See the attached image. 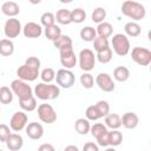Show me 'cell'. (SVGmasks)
<instances>
[{
    "mask_svg": "<svg viewBox=\"0 0 151 151\" xmlns=\"http://www.w3.org/2000/svg\"><path fill=\"white\" fill-rule=\"evenodd\" d=\"M59 55H60V63L66 70H71L76 66L77 64V57L76 53L73 52L72 47H66L63 50H59Z\"/></svg>",
    "mask_w": 151,
    "mask_h": 151,
    "instance_id": "9c48e42d",
    "label": "cell"
},
{
    "mask_svg": "<svg viewBox=\"0 0 151 151\" xmlns=\"http://www.w3.org/2000/svg\"><path fill=\"white\" fill-rule=\"evenodd\" d=\"M19 105L24 111L32 112V111H34L37 109V99H35L34 96H32L29 98H26V99H20L19 100Z\"/></svg>",
    "mask_w": 151,
    "mask_h": 151,
    "instance_id": "484cf974",
    "label": "cell"
},
{
    "mask_svg": "<svg viewBox=\"0 0 151 151\" xmlns=\"http://www.w3.org/2000/svg\"><path fill=\"white\" fill-rule=\"evenodd\" d=\"M0 151H4V150H0Z\"/></svg>",
    "mask_w": 151,
    "mask_h": 151,
    "instance_id": "681fc988",
    "label": "cell"
},
{
    "mask_svg": "<svg viewBox=\"0 0 151 151\" xmlns=\"http://www.w3.org/2000/svg\"><path fill=\"white\" fill-rule=\"evenodd\" d=\"M106 18V11L103 8V7H97L93 9L92 14H91V19L93 22H97V24H100L104 21V19Z\"/></svg>",
    "mask_w": 151,
    "mask_h": 151,
    "instance_id": "836d02e7",
    "label": "cell"
},
{
    "mask_svg": "<svg viewBox=\"0 0 151 151\" xmlns=\"http://www.w3.org/2000/svg\"><path fill=\"white\" fill-rule=\"evenodd\" d=\"M21 29H22L21 24H20L19 19H15V18L7 19L5 22V26H4V33L9 40L12 38H17L20 34Z\"/></svg>",
    "mask_w": 151,
    "mask_h": 151,
    "instance_id": "30bf717a",
    "label": "cell"
},
{
    "mask_svg": "<svg viewBox=\"0 0 151 151\" xmlns=\"http://www.w3.org/2000/svg\"><path fill=\"white\" fill-rule=\"evenodd\" d=\"M22 33L26 38L35 39L42 34V27H41V25H39L34 21H29L22 27Z\"/></svg>",
    "mask_w": 151,
    "mask_h": 151,
    "instance_id": "5bb4252c",
    "label": "cell"
},
{
    "mask_svg": "<svg viewBox=\"0 0 151 151\" xmlns=\"http://www.w3.org/2000/svg\"><path fill=\"white\" fill-rule=\"evenodd\" d=\"M54 18L61 25H70L71 24V11L66 8H60L57 11Z\"/></svg>",
    "mask_w": 151,
    "mask_h": 151,
    "instance_id": "d4e9b609",
    "label": "cell"
},
{
    "mask_svg": "<svg viewBox=\"0 0 151 151\" xmlns=\"http://www.w3.org/2000/svg\"><path fill=\"white\" fill-rule=\"evenodd\" d=\"M64 151H79V149H78L76 145H67V146L64 149Z\"/></svg>",
    "mask_w": 151,
    "mask_h": 151,
    "instance_id": "7dc6e473",
    "label": "cell"
},
{
    "mask_svg": "<svg viewBox=\"0 0 151 151\" xmlns=\"http://www.w3.org/2000/svg\"><path fill=\"white\" fill-rule=\"evenodd\" d=\"M40 22H41V25L45 26V27H48V26L54 25V22H55L54 14H53L52 12H45V13L40 17Z\"/></svg>",
    "mask_w": 151,
    "mask_h": 151,
    "instance_id": "f35d334b",
    "label": "cell"
},
{
    "mask_svg": "<svg viewBox=\"0 0 151 151\" xmlns=\"http://www.w3.org/2000/svg\"><path fill=\"white\" fill-rule=\"evenodd\" d=\"M104 151H116V149H114V147H112V146H111V147H106V149H105V150H104Z\"/></svg>",
    "mask_w": 151,
    "mask_h": 151,
    "instance_id": "c3c4849f",
    "label": "cell"
},
{
    "mask_svg": "<svg viewBox=\"0 0 151 151\" xmlns=\"http://www.w3.org/2000/svg\"><path fill=\"white\" fill-rule=\"evenodd\" d=\"M55 80H57V84L60 87H63V88H71L74 85L76 78H74V74H73V72L71 70L60 68L55 73Z\"/></svg>",
    "mask_w": 151,
    "mask_h": 151,
    "instance_id": "52a82bcc",
    "label": "cell"
},
{
    "mask_svg": "<svg viewBox=\"0 0 151 151\" xmlns=\"http://www.w3.org/2000/svg\"><path fill=\"white\" fill-rule=\"evenodd\" d=\"M34 94L40 100H53L57 99L60 94V88L57 85L39 83L34 87Z\"/></svg>",
    "mask_w": 151,
    "mask_h": 151,
    "instance_id": "7a4b0ae2",
    "label": "cell"
},
{
    "mask_svg": "<svg viewBox=\"0 0 151 151\" xmlns=\"http://www.w3.org/2000/svg\"><path fill=\"white\" fill-rule=\"evenodd\" d=\"M120 120H122V125L125 129H129V130L137 127V125L139 123V118H138V116L134 112H126V113H124L123 117H120Z\"/></svg>",
    "mask_w": 151,
    "mask_h": 151,
    "instance_id": "e0dca14e",
    "label": "cell"
},
{
    "mask_svg": "<svg viewBox=\"0 0 151 151\" xmlns=\"http://www.w3.org/2000/svg\"><path fill=\"white\" fill-rule=\"evenodd\" d=\"M40 78L42 80V83H46V84H51V81H53L55 79V72L53 68L51 67H46L41 71L40 73Z\"/></svg>",
    "mask_w": 151,
    "mask_h": 151,
    "instance_id": "e575fe53",
    "label": "cell"
},
{
    "mask_svg": "<svg viewBox=\"0 0 151 151\" xmlns=\"http://www.w3.org/2000/svg\"><path fill=\"white\" fill-rule=\"evenodd\" d=\"M96 37H97V32H96V29H94L93 27H91V26H85V27H83L81 31H80V38H81L84 41H87V42L93 41Z\"/></svg>",
    "mask_w": 151,
    "mask_h": 151,
    "instance_id": "f1b7e54d",
    "label": "cell"
},
{
    "mask_svg": "<svg viewBox=\"0 0 151 151\" xmlns=\"http://www.w3.org/2000/svg\"><path fill=\"white\" fill-rule=\"evenodd\" d=\"M25 130H26V134L28 136V138L33 140H38L44 136V127L40 123H37V122L28 123Z\"/></svg>",
    "mask_w": 151,
    "mask_h": 151,
    "instance_id": "9a60e30c",
    "label": "cell"
},
{
    "mask_svg": "<svg viewBox=\"0 0 151 151\" xmlns=\"http://www.w3.org/2000/svg\"><path fill=\"white\" fill-rule=\"evenodd\" d=\"M94 64H96L94 52L90 48L81 50L79 53V67L85 72H90L94 68Z\"/></svg>",
    "mask_w": 151,
    "mask_h": 151,
    "instance_id": "277c9868",
    "label": "cell"
},
{
    "mask_svg": "<svg viewBox=\"0 0 151 151\" xmlns=\"http://www.w3.org/2000/svg\"><path fill=\"white\" fill-rule=\"evenodd\" d=\"M27 120H28V117L25 112L22 111H18L15 113H13V116L11 117V120H9V127L15 131V132H19L21 130H24L27 125Z\"/></svg>",
    "mask_w": 151,
    "mask_h": 151,
    "instance_id": "7c38bea8",
    "label": "cell"
},
{
    "mask_svg": "<svg viewBox=\"0 0 151 151\" xmlns=\"http://www.w3.org/2000/svg\"><path fill=\"white\" fill-rule=\"evenodd\" d=\"M93 42V47L97 52H100L105 48L109 47V40L106 38H101V37H96L94 40L92 41Z\"/></svg>",
    "mask_w": 151,
    "mask_h": 151,
    "instance_id": "74e56055",
    "label": "cell"
},
{
    "mask_svg": "<svg viewBox=\"0 0 151 151\" xmlns=\"http://www.w3.org/2000/svg\"><path fill=\"white\" fill-rule=\"evenodd\" d=\"M107 131V129H106V126L104 125V124H101V123H96V124H93L92 126H91V129H90V132H91V134L94 137V138H98L99 136H101L104 132H106Z\"/></svg>",
    "mask_w": 151,
    "mask_h": 151,
    "instance_id": "ab89813d",
    "label": "cell"
},
{
    "mask_svg": "<svg viewBox=\"0 0 151 151\" xmlns=\"http://www.w3.org/2000/svg\"><path fill=\"white\" fill-rule=\"evenodd\" d=\"M38 117L46 124H53L57 120V113L50 104H40L38 106Z\"/></svg>",
    "mask_w": 151,
    "mask_h": 151,
    "instance_id": "ba28073f",
    "label": "cell"
},
{
    "mask_svg": "<svg viewBox=\"0 0 151 151\" xmlns=\"http://www.w3.org/2000/svg\"><path fill=\"white\" fill-rule=\"evenodd\" d=\"M85 116H86V119H87V120H98V119L101 118V117L99 116V113H98V111H97V109H96L94 105H90V106L86 109Z\"/></svg>",
    "mask_w": 151,
    "mask_h": 151,
    "instance_id": "60d3db41",
    "label": "cell"
},
{
    "mask_svg": "<svg viewBox=\"0 0 151 151\" xmlns=\"http://www.w3.org/2000/svg\"><path fill=\"white\" fill-rule=\"evenodd\" d=\"M45 37L48 39V40H52L54 41L59 35H61V28L58 26V25H52V26H48V27H45Z\"/></svg>",
    "mask_w": 151,
    "mask_h": 151,
    "instance_id": "83f0119b",
    "label": "cell"
},
{
    "mask_svg": "<svg viewBox=\"0 0 151 151\" xmlns=\"http://www.w3.org/2000/svg\"><path fill=\"white\" fill-rule=\"evenodd\" d=\"M83 151H99V146L97 144H94L93 142H87V143H85Z\"/></svg>",
    "mask_w": 151,
    "mask_h": 151,
    "instance_id": "f6af8a7d",
    "label": "cell"
},
{
    "mask_svg": "<svg viewBox=\"0 0 151 151\" xmlns=\"http://www.w3.org/2000/svg\"><path fill=\"white\" fill-rule=\"evenodd\" d=\"M111 44H112L113 51L118 55H120V57H124V55H126L130 52V41H129V38L125 34H123V33L114 34L112 37Z\"/></svg>",
    "mask_w": 151,
    "mask_h": 151,
    "instance_id": "3957f363",
    "label": "cell"
},
{
    "mask_svg": "<svg viewBox=\"0 0 151 151\" xmlns=\"http://www.w3.org/2000/svg\"><path fill=\"white\" fill-rule=\"evenodd\" d=\"M14 52V44L9 39H1L0 40V54L4 57H9Z\"/></svg>",
    "mask_w": 151,
    "mask_h": 151,
    "instance_id": "cb8c5ba5",
    "label": "cell"
},
{
    "mask_svg": "<svg viewBox=\"0 0 151 151\" xmlns=\"http://www.w3.org/2000/svg\"><path fill=\"white\" fill-rule=\"evenodd\" d=\"M13 100V92L9 87L7 86H1L0 87V103L1 104H9Z\"/></svg>",
    "mask_w": 151,
    "mask_h": 151,
    "instance_id": "1f68e13d",
    "label": "cell"
},
{
    "mask_svg": "<svg viewBox=\"0 0 151 151\" xmlns=\"http://www.w3.org/2000/svg\"><path fill=\"white\" fill-rule=\"evenodd\" d=\"M85 19H86V12L83 8L78 7V8H74L73 11H71V22L81 24Z\"/></svg>",
    "mask_w": 151,
    "mask_h": 151,
    "instance_id": "4dcf8cb0",
    "label": "cell"
},
{
    "mask_svg": "<svg viewBox=\"0 0 151 151\" xmlns=\"http://www.w3.org/2000/svg\"><path fill=\"white\" fill-rule=\"evenodd\" d=\"M98 37H101V38H109L112 35L113 33V27L110 22H106V21H103L100 24H98V27L96 29Z\"/></svg>",
    "mask_w": 151,
    "mask_h": 151,
    "instance_id": "ffe728a7",
    "label": "cell"
},
{
    "mask_svg": "<svg viewBox=\"0 0 151 151\" xmlns=\"http://www.w3.org/2000/svg\"><path fill=\"white\" fill-rule=\"evenodd\" d=\"M1 12L9 18H14L20 13V7L15 1H5L1 5Z\"/></svg>",
    "mask_w": 151,
    "mask_h": 151,
    "instance_id": "ac0fdd59",
    "label": "cell"
},
{
    "mask_svg": "<svg viewBox=\"0 0 151 151\" xmlns=\"http://www.w3.org/2000/svg\"><path fill=\"white\" fill-rule=\"evenodd\" d=\"M17 76H18V79L22 81H34L40 76V73H39V70L29 67L24 64L19 66V68L17 70Z\"/></svg>",
    "mask_w": 151,
    "mask_h": 151,
    "instance_id": "8fae6325",
    "label": "cell"
},
{
    "mask_svg": "<svg viewBox=\"0 0 151 151\" xmlns=\"http://www.w3.org/2000/svg\"><path fill=\"white\" fill-rule=\"evenodd\" d=\"M11 90L14 94H17V97L20 99H26V98H29L33 96L32 93V88L31 86L26 83V81H22L20 79H14L12 80L11 83Z\"/></svg>",
    "mask_w": 151,
    "mask_h": 151,
    "instance_id": "5b68a950",
    "label": "cell"
},
{
    "mask_svg": "<svg viewBox=\"0 0 151 151\" xmlns=\"http://www.w3.org/2000/svg\"><path fill=\"white\" fill-rule=\"evenodd\" d=\"M11 134V129L6 124H0V142H6L8 136Z\"/></svg>",
    "mask_w": 151,
    "mask_h": 151,
    "instance_id": "b9f144b4",
    "label": "cell"
},
{
    "mask_svg": "<svg viewBox=\"0 0 151 151\" xmlns=\"http://www.w3.org/2000/svg\"><path fill=\"white\" fill-rule=\"evenodd\" d=\"M5 143L9 151H19L24 145V139L19 133H11Z\"/></svg>",
    "mask_w": 151,
    "mask_h": 151,
    "instance_id": "2e32d148",
    "label": "cell"
},
{
    "mask_svg": "<svg viewBox=\"0 0 151 151\" xmlns=\"http://www.w3.org/2000/svg\"><path fill=\"white\" fill-rule=\"evenodd\" d=\"M96 59H97L99 63H101V64H107V63H110L111 59H112V50H111L110 47H107V48H105V50H103V51H100V52H97Z\"/></svg>",
    "mask_w": 151,
    "mask_h": 151,
    "instance_id": "d6a6232c",
    "label": "cell"
},
{
    "mask_svg": "<svg viewBox=\"0 0 151 151\" xmlns=\"http://www.w3.org/2000/svg\"><path fill=\"white\" fill-rule=\"evenodd\" d=\"M96 84L104 92H112L114 90V87H116L111 76L107 74V73H99L96 77Z\"/></svg>",
    "mask_w": 151,
    "mask_h": 151,
    "instance_id": "4fadbf2b",
    "label": "cell"
},
{
    "mask_svg": "<svg viewBox=\"0 0 151 151\" xmlns=\"http://www.w3.org/2000/svg\"><path fill=\"white\" fill-rule=\"evenodd\" d=\"M131 58L136 64L140 66H147L151 63V51L145 47H133L131 52Z\"/></svg>",
    "mask_w": 151,
    "mask_h": 151,
    "instance_id": "8992f818",
    "label": "cell"
},
{
    "mask_svg": "<svg viewBox=\"0 0 151 151\" xmlns=\"http://www.w3.org/2000/svg\"><path fill=\"white\" fill-rule=\"evenodd\" d=\"M98 142V146H109V131L104 132L101 136H99L98 138H96Z\"/></svg>",
    "mask_w": 151,
    "mask_h": 151,
    "instance_id": "ee69618b",
    "label": "cell"
},
{
    "mask_svg": "<svg viewBox=\"0 0 151 151\" xmlns=\"http://www.w3.org/2000/svg\"><path fill=\"white\" fill-rule=\"evenodd\" d=\"M113 78L117 81H120V83L126 81L130 78V71H129V68L125 67V66H117L113 70Z\"/></svg>",
    "mask_w": 151,
    "mask_h": 151,
    "instance_id": "603a6c76",
    "label": "cell"
},
{
    "mask_svg": "<svg viewBox=\"0 0 151 151\" xmlns=\"http://www.w3.org/2000/svg\"><path fill=\"white\" fill-rule=\"evenodd\" d=\"M74 129L79 134H83V136L87 134L90 132V129H91L90 120H87L85 118H78L74 123Z\"/></svg>",
    "mask_w": 151,
    "mask_h": 151,
    "instance_id": "44dd1931",
    "label": "cell"
},
{
    "mask_svg": "<svg viewBox=\"0 0 151 151\" xmlns=\"http://www.w3.org/2000/svg\"><path fill=\"white\" fill-rule=\"evenodd\" d=\"M123 142V134L122 132H119L118 130H112L109 131V145H111L112 147L120 145Z\"/></svg>",
    "mask_w": 151,
    "mask_h": 151,
    "instance_id": "f546056e",
    "label": "cell"
},
{
    "mask_svg": "<svg viewBox=\"0 0 151 151\" xmlns=\"http://www.w3.org/2000/svg\"><path fill=\"white\" fill-rule=\"evenodd\" d=\"M38 151H55L54 146L50 143H44L38 147Z\"/></svg>",
    "mask_w": 151,
    "mask_h": 151,
    "instance_id": "bcb514c9",
    "label": "cell"
},
{
    "mask_svg": "<svg viewBox=\"0 0 151 151\" xmlns=\"http://www.w3.org/2000/svg\"><path fill=\"white\" fill-rule=\"evenodd\" d=\"M25 65L39 70V68H40V60H39L37 57H28V58L25 60Z\"/></svg>",
    "mask_w": 151,
    "mask_h": 151,
    "instance_id": "7bdbcfd3",
    "label": "cell"
},
{
    "mask_svg": "<svg viewBox=\"0 0 151 151\" xmlns=\"http://www.w3.org/2000/svg\"><path fill=\"white\" fill-rule=\"evenodd\" d=\"M124 31H125V35H126V37H132V38H134V37H138V35L140 34L142 28H140V26H139L137 22H134V21H129V22L125 24Z\"/></svg>",
    "mask_w": 151,
    "mask_h": 151,
    "instance_id": "7402d4cb",
    "label": "cell"
},
{
    "mask_svg": "<svg viewBox=\"0 0 151 151\" xmlns=\"http://www.w3.org/2000/svg\"><path fill=\"white\" fill-rule=\"evenodd\" d=\"M105 126L110 127L111 130H118L122 126V120L119 114L117 113H109L105 117Z\"/></svg>",
    "mask_w": 151,
    "mask_h": 151,
    "instance_id": "d6986e66",
    "label": "cell"
},
{
    "mask_svg": "<svg viewBox=\"0 0 151 151\" xmlns=\"http://www.w3.org/2000/svg\"><path fill=\"white\" fill-rule=\"evenodd\" d=\"M80 84L83 85V87L85 88H92L94 85V78L91 73L85 72L80 76Z\"/></svg>",
    "mask_w": 151,
    "mask_h": 151,
    "instance_id": "d590c367",
    "label": "cell"
},
{
    "mask_svg": "<svg viewBox=\"0 0 151 151\" xmlns=\"http://www.w3.org/2000/svg\"><path fill=\"white\" fill-rule=\"evenodd\" d=\"M94 106H96V109H97V111L101 118L106 117L110 112V105L106 100H99L97 104H94Z\"/></svg>",
    "mask_w": 151,
    "mask_h": 151,
    "instance_id": "8d00e7d4",
    "label": "cell"
},
{
    "mask_svg": "<svg viewBox=\"0 0 151 151\" xmlns=\"http://www.w3.org/2000/svg\"><path fill=\"white\" fill-rule=\"evenodd\" d=\"M53 45L58 50H63V48H66V47H72V39L66 34H61L53 41Z\"/></svg>",
    "mask_w": 151,
    "mask_h": 151,
    "instance_id": "4316f807",
    "label": "cell"
},
{
    "mask_svg": "<svg viewBox=\"0 0 151 151\" xmlns=\"http://www.w3.org/2000/svg\"><path fill=\"white\" fill-rule=\"evenodd\" d=\"M122 13L126 17H129L132 20H142L144 19L145 14H146V9L145 7L137 2V1H132V0H126L122 4Z\"/></svg>",
    "mask_w": 151,
    "mask_h": 151,
    "instance_id": "6da1fadb",
    "label": "cell"
}]
</instances>
